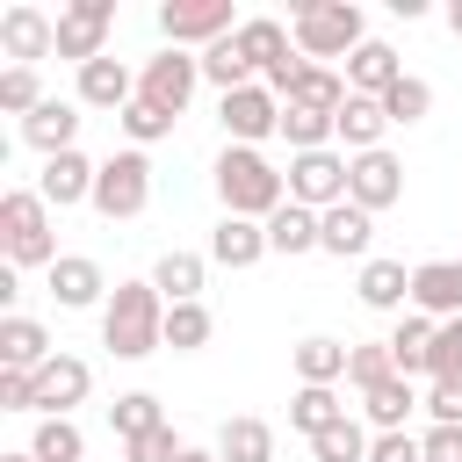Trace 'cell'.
Here are the masks:
<instances>
[{"instance_id": "cell-35", "label": "cell", "mask_w": 462, "mask_h": 462, "mask_svg": "<svg viewBox=\"0 0 462 462\" xmlns=\"http://www.w3.org/2000/svg\"><path fill=\"white\" fill-rule=\"evenodd\" d=\"M29 455H36V462H87V433H79L72 419H36Z\"/></svg>"}, {"instance_id": "cell-50", "label": "cell", "mask_w": 462, "mask_h": 462, "mask_svg": "<svg viewBox=\"0 0 462 462\" xmlns=\"http://www.w3.org/2000/svg\"><path fill=\"white\" fill-rule=\"evenodd\" d=\"M180 462H217V448H188V455H180Z\"/></svg>"}, {"instance_id": "cell-36", "label": "cell", "mask_w": 462, "mask_h": 462, "mask_svg": "<svg viewBox=\"0 0 462 462\" xmlns=\"http://www.w3.org/2000/svg\"><path fill=\"white\" fill-rule=\"evenodd\" d=\"M383 116H390V130H411V123H426V116H433V87H426L419 72H404V79L383 94Z\"/></svg>"}, {"instance_id": "cell-8", "label": "cell", "mask_w": 462, "mask_h": 462, "mask_svg": "<svg viewBox=\"0 0 462 462\" xmlns=\"http://www.w3.org/2000/svg\"><path fill=\"white\" fill-rule=\"evenodd\" d=\"M108 29H116V0H65L58 7V58H72V65L108 58Z\"/></svg>"}, {"instance_id": "cell-30", "label": "cell", "mask_w": 462, "mask_h": 462, "mask_svg": "<svg viewBox=\"0 0 462 462\" xmlns=\"http://www.w3.org/2000/svg\"><path fill=\"white\" fill-rule=\"evenodd\" d=\"M346 72H332V65H303V79L289 87V108H310V116H339L346 108Z\"/></svg>"}, {"instance_id": "cell-26", "label": "cell", "mask_w": 462, "mask_h": 462, "mask_svg": "<svg viewBox=\"0 0 462 462\" xmlns=\"http://www.w3.org/2000/svg\"><path fill=\"white\" fill-rule=\"evenodd\" d=\"M339 419H354V411L339 404V390H332V383H296V397H289V426H296L303 440L332 433Z\"/></svg>"}, {"instance_id": "cell-25", "label": "cell", "mask_w": 462, "mask_h": 462, "mask_svg": "<svg viewBox=\"0 0 462 462\" xmlns=\"http://www.w3.org/2000/svg\"><path fill=\"white\" fill-rule=\"evenodd\" d=\"M354 296H361L368 310H397V318H404V303H411V267H404V260H361Z\"/></svg>"}, {"instance_id": "cell-9", "label": "cell", "mask_w": 462, "mask_h": 462, "mask_svg": "<svg viewBox=\"0 0 462 462\" xmlns=\"http://www.w3.org/2000/svg\"><path fill=\"white\" fill-rule=\"evenodd\" d=\"M217 123H224V144H267V137H282V94H267L253 79L217 101Z\"/></svg>"}, {"instance_id": "cell-13", "label": "cell", "mask_w": 462, "mask_h": 462, "mask_svg": "<svg viewBox=\"0 0 462 462\" xmlns=\"http://www.w3.org/2000/svg\"><path fill=\"white\" fill-rule=\"evenodd\" d=\"M94 390V368L79 354H51L36 368V419H72V404H87Z\"/></svg>"}, {"instance_id": "cell-10", "label": "cell", "mask_w": 462, "mask_h": 462, "mask_svg": "<svg viewBox=\"0 0 462 462\" xmlns=\"http://www.w3.org/2000/svg\"><path fill=\"white\" fill-rule=\"evenodd\" d=\"M289 202H303V209H332V202H346V152H339V144H325V152H296V159H289Z\"/></svg>"}, {"instance_id": "cell-18", "label": "cell", "mask_w": 462, "mask_h": 462, "mask_svg": "<svg viewBox=\"0 0 462 462\" xmlns=\"http://www.w3.org/2000/svg\"><path fill=\"white\" fill-rule=\"evenodd\" d=\"M79 108H108V116H123L130 101H137V72L123 65V58H94V65H79V94H72Z\"/></svg>"}, {"instance_id": "cell-24", "label": "cell", "mask_w": 462, "mask_h": 462, "mask_svg": "<svg viewBox=\"0 0 462 462\" xmlns=\"http://www.w3.org/2000/svg\"><path fill=\"white\" fill-rule=\"evenodd\" d=\"M51 354H58V346H51V332H43L29 310H7V318H0V368H29V375H36Z\"/></svg>"}, {"instance_id": "cell-42", "label": "cell", "mask_w": 462, "mask_h": 462, "mask_svg": "<svg viewBox=\"0 0 462 462\" xmlns=\"http://www.w3.org/2000/svg\"><path fill=\"white\" fill-rule=\"evenodd\" d=\"M116 123H123V137H130V152H144V144H159V137H173V116H166V108H152V101H130V108H123Z\"/></svg>"}, {"instance_id": "cell-33", "label": "cell", "mask_w": 462, "mask_h": 462, "mask_svg": "<svg viewBox=\"0 0 462 462\" xmlns=\"http://www.w3.org/2000/svg\"><path fill=\"white\" fill-rule=\"evenodd\" d=\"M195 58H202V79H209V87H217V101H224V94H238V87H253V79H260V72H253V65H245V51H238V36H224V43H209V51H195Z\"/></svg>"}, {"instance_id": "cell-3", "label": "cell", "mask_w": 462, "mask_h": 462, "mask_svg": "<svg viewBox=\"0 0 462 462\" xmlns=\"http://www.w3.org/2000/svg\"><path fill=\"white\" fill-rule=\"evenodd\" d=\"M289 36H296V51H303L310 65L354 58V51L368 43V14H361L354 0H303V7L289 14Z\"/></svg>"}, {"instance_id": "cell-15", "label": "cell", "mask_w": 462, "mask_h": 462, "mask_svg": "<svg viewBox=\"0 0 462 462\" xmlns=\"http://www.w3.org/2000/svg\"><path fill=\"white\" fill-rule=\"evenodd\" d=\"M94 173H101V159H87V152H58V159H43V173H36V195H43L51 209L94 202Z\"/></svg>"}, {"instance_id": "cell-37", "label": "cell", "mask_w": 462, "mask_h": 462, "mask_svg": "<svg viewBox=\"0 0 462 462\" xmlns=\"http://www.w3.org/2000/svg\"><path fill=\"white\" fill-rule=\"evenodd\" d=\"M390 375H397V354H390V339H361V346L346 354V383H354L361 397H368V390H383Z\"/></svg>"}, {"instance_id": "cell-2", "label": "cell", "mask_w": 462, "mask_h": 462, "mask_svg": "<svg viewBox=\"0 0 462 462\" xmlns=\"http://www.w3.org/2000/svg\"><path fill=\"white\" fill-rule=\"evenodd\" d=\"M101 346L116 361H144V354L166 346V296L152 289V274L108 289V303H101Z\"/></svg>"}, {"instance_id": "cell-16", "label": "cell", "mask_w": 462, "mask_h": 462, "mask_svg": "<svg viewBox=\"0 0 462 462\" xmlns=\"http://www.w3.org/2000/svg\"><path fill=\"white\" fill-rule=\"evenodd\" d=\"M368 238H375V217H368L361 202L318 209V253H332V260H368Z\"/></svg>"}, {"instance_id": "cell-12", "label": "cell", "mask_w": 462, "mask_h": 462, "mask_svg": "<svg viewBox=\"0 0 462 462\" xmlns=\"http://www.w3.org/2000/svg\"><path fill=\"white\" fill-rule=\"evenodd\" d=\"M0 51H7V65H36V58H58V14H43V7L14 0V7L0 14Z\"/></svg>"}, {"instance_id": "cell-21", "label": "cell", "mask_w": 462, "mask_h": 462, "mask_svg": "<svg viewBox=\"0 0 462 462\" xmlns=\"http://www.w3.org/2000/svg\"><path fill=\"white\" fill-rule=\"evenodd\" d=\"M202 282H209V253H188V245H166L152 260V289L166 303H202Z\"/></svg>"}, {"instance_id": "cell-14", "label": "cell", "mask_w": 462, "mask_h": 462, "mask_svg": "<svg viewBox=\"0 0 462 462\" xmlns=\"http://www.w3.org/2000/svg\"><path fill=\"white\" fill-rule=\"evenodd\" d=\"M411 310L419 318H462V260H419L411 267Z\"/></svg>"}, {"instance_id": "cell-40", "label": "cell", "mask_w": 462, "mask_h": 462, "mask_svg": "<svg viewBox=\"0 0 462 462\" xmlns=\"http://www.w3.org/2000/svg\"><path fill=\"white\" fill-rule=\"evenodd\" d=\"M43 101H51V94H43L36 65H7V72H0V108H7V116H22V123H29Z\"/></svg>"}, {"instance_id": "cell-48", "label": "cell", "mask_w": 462, "mask_h": 462, "mask_svg": "<svg viewBox=\"0 0 462 462\" xmlns=\"http://www.w3.org/2000/svg\"><path fill=\"white\" fill-rule=\"evenodd\" d=\"M368 462H426V455H419V440H411V433H375Z\"/></svg>"}, {"instance_id": "cell-44", "label": "cell", "mask_w": 462, "mask_h": 462, "mask_svg": "<svg viewBox=\"0 0 462 462\" xmlns=\"http://www.w3.org/2000/svg\"><path fill=\"white\" fill-rule=\"evenodd\" d=\"M462 375V318H440L433 325V375L426 383H455Z\"/></svg>"}, {"instance_id": "cell-28", "label": "cell", "mask_w": 462, "mask_h": 462, "mask_svg": "<svg viewBox=\"0 0 462 462\" xmlns=\"http://www.w3.org/2000/svg\"><path fill=\"white\" fill-rule=\"evenodd\" d=\"M217 462H274V426L253 419V411L224 419L217 426Z\"/></svg>"}, {"instance_id": "cell-34", "label": "cell", "mask_w": 462, "mask_h": 462, "mask_svg": "<svg viewBox=\"0 0 462 462\" xmlns=\"http://www.w3.org/2000/svg\"><path fill=\"white\" fill-rule=\"evenodd\" d=\"M209 332H217L209 303H166V346H173V354H202Z\"/></svg>"}, {"instance_id": "cell-31", "label": "cell", "mask_w": 462, "mask_h": 462, "mask_svg": "<svg viewBox=\"0 0 462 462\" xmlns=\"http://www.w3.org/2000/svg\"><path fill=\"white\" fill-rule=\"evenodd\" d=\"M390 354H397V375H433V318L404 310L390 325Z\"/></svg>"}, {"instance_id": "cell-41", "label": "cell", "mask_w": 462, "mask_h": 462, "mask_svg": "<svg viewBox=\"0 0 462 462\" xmlns=\"http://www.w3.org/2000/svg\"><path fill=\"white\" fill-rule=\"evenodd\" d=\"M332 123H339V116H310V108H289V101H282V137H289V159H296V152H325V144H332Z\"/></svg>"}, {"instance_id": "cell-47", "label": "cell", "mask_w": 462, "mask_h": 462, "mask_svg": "<svg viewBox=\"0 0 462 462\" xmlns=\"http://www.w3.org/2000/svg\"><path fill=\"white\" fill-rule=\"evenodd\" d=\"M419 455L426 462H462V426H426L419 433Z\"/></svg>"}, {"instance_id": "cell-20", "label": "cell", "mask_w": 462, "mask_h": 462, "mask_svg": "<svg viewBox=\"0 0 462 462\" xmlns=\"http://www.w3.org/2000/svg\"><path fill=\"white\" fill-rule=\"evenodd\" d=\"M274 245H267V224H253V217H217V231H209V260L217 267H260Z\"/></svg>"}, {"instance_id": "cell-6", "label": "cell", "mask_w": 462, "mask_h": 462, "mask_svg": "<svg viewBox=\"0 0 462 462\" xmlns=\"http://www.w3.org/2000/svg\"><path fill=\"white\" fill-rule=\"evenodd\" d=\"M238 22L245 14H231V0H166L159 7V36L173 51H209V43L238 36Z\"/></svg>"}, {"instance_id": "cell-4", "label": "cell", "mask_w": 462, "mask_h": 462, "mask_svg": "<svg viewBox=\"0 0 462 462\" xmlns=\"http://www.w3.org/2000/svg\"><path fill=\"white\" fill-rule=\"evenodd\" d=\"M0 260L7 267H43L58 260V231H51V202L36 188H7L0 195Z\"/></svg>"}, {"instance_id": "cell-38", "label": "cell", "mask_w": 462, "mask_h": 462, "mask_svg": "<svg viewBox=\"0 0 462 462\" xmlns=\"http://www.w3.org/2000/svg\"><path fill=\"white\" fill-rule=\"evenodd\" d=\"M108 426H116V440H137V433L166 426V411H159V397H152V390H123V397L108 404Z\"/></svg>"}, {"instance_id": "cell-45", "label": "cell", "mask_w": 462, "mask_h": 462, "mask_svg": "<svg viewBox=\"0 0 462 462\" xmlns=\"http://www.w3.org/2000/svg\"><path fill=\"white\" fill-rule=\"evenodd\" d=\"M0 411H36V375L29 368H0Z\"/></svg>"}, {"instance_id": "cell-46", "label": "cell", "mask_w": 462, "mask_h": 462, "mask_svg": "<svg viewBox=\"0 0 462 462\" xmlns=\"http://www.w3.org/2000/svg\"><path fill=\"white\" fill-rule=\"evenodd\" d=\"M426 411H433V426H462V375L455 383H433L426 390Z\"/></svg>"}, {"instance_id": "cell-39", "label": "cell", "mask_w": 462, "mask_h": 462, "mask_svg": "<svg viewBox=\"0 0 462 462\" xmlns=\"http://www.w3.org/2000/svg\"><path fill=\"white\" fill-rule=\"evenodd\" d=\"M368 448H375V433H368L361 419H339L332 433L310 440V462H368Z\"/></svg>"}, {"instance_id": "cell-49", "label": "cell", "mask_w": 462, "mask_h": 462, "mask_svg": "<svg viewBox=\"0 0 462 462\" xmlns=\"http://www.w3.org/2000/svg\"><path fill=\"white\" fill-rule=\"evenodd\" d=\"M448 36H462V0H455V7H448Z\"/></svg>"}, {"instance_id": "cell-7", "label": "cell", "mask_w": 462, "mask_h": 462, "mask_svg": "<svg viewBox=\"0 0 462 462\" xmlns=\"http://www.w3.org/2000/svg\"><path fill=\"white\" fill-rule=\"evenodd\" d=\"M195 87H202V58L195 51H159V58H144V72H137V101H152V108H166L173 123L188 116V101H195Z\"/></svg>"}, {"instance_id": "cell-43", "label": "cell", "mask_w": 462, "mask_h": 462, "mask_svg": "<svg viewBox=\"0 0 462 462\" xmlns=\"http://www.w3.org/2000/svg\"><path fill=\"white\" fill-rule=\"evenodd\" d=\"M180 455H188V440H180L173 426H152V433L123 440V462H180Z\"/></svg>"}, {"instance_id": "cell-23", "label": "cell", "mask_w": 462, "mask_h": 462, "mask_svg": "<svg viewBox=\"0 0 462 462\" xmlns=\"http://www.w3.org/2000/svg\"><path fill=\"white\" fill-rule=\"evenodd\" d=\"M397 79H404V58H397L383 36H368V43L346 58V87H354V94H368V101H383Z\"/></svg>"}, {"instance_id": "cell-11", "label": "cell", "mask_w": 462, "mask_h": 462, "mask_svg": "<svg viewBox=\"0 0 462 462\" xmlns=\"http://www.w3.org/2000/svg\"><path fill=\"white\" fill-rule=\"evenodd\" d=\"M346 202H361L368 217H383V209H397L404 202V159L383 144V152H361V159H346Z\"/></svg>"}, {"instance_id": "cell-19", "label": "cell", "mask_w": 462, "mask_h": 462, "mask_svg": "<svg viewBox=\"0 0 462 462\" xmlns=\"http://www.w3.org/2000/svg\"><path fill=\"white\" fill-rule=\"evenodd\" d=\"M22 144L29 152H43V159H58V152H79V101H43L29 123H22Z\"/></svg>"}, {"instance_id": "cell-5", "label": "cell", "mask_w": 462, "mask_h": 462, "mask_svg": "<svg viewBox=\"0 0 462 462\" xmlns=\"http://www.w3.org/2000/svg\"><path fill=\"white\" fill-rule=\"evenodd\" d=\"M152 209V159L144 152H108L101 173H94V217L108 224H130Z\"/></svg>"}, {"instance_id": "cell-17", "label": "cell", "mask_w": 462, "mask_h": 462, "mask_svg": "<svg viewBox=\"0 0 462 462\" xmlns=\"http://www.w3.org/2000/svg\"><path fill=\"white\" fill-rule=\"evenodd\" d=\"M51 296H58V310H94V303H108V274H101V260H87V253H58V260H51Z\"/></svg>"}, {"instance_id": "cell-51", "label": "cell", "mask_w": 462, "mask_h": 462, "mask_svg": "<svg viewBox=\"0 0 462 462\" xmlns=\"http://www.w3.org/2000/svg\"><path fill=\"white\" fill-rule=\"evenodd\" d=\"M0 462H36V455H29V448H7V455H0Z\"/></svg>"}, {"instance_id": "cell-1", "label": "cell", "mask_w": 462, "mask_h": 462, "mask_svg": "<svg viewBox=\"0 0 462 462\" xmlns=\"http://www.w3.org/2000/svg\"><path fill=\"white\" fill-rule=\"evenodd\" d=\"M209 180H217L224 217H253V224H267V217L289 202V166H274L260 144H224L217 166H209Z\"/></svg>"}, {"instance_id": "cell-32", "label": "cell", "mask_w": 462, "mask_h": 462, "mask_svg": "<svg viewBox=\"0 0 462 462\" xmlns=\"http://www.w3.org/2000/svg\"><path fill=\"white\" fill-rule=\"evenodd\" d=\"M267 245H274L282 260H296V253H318V209H303V202H282V209L267 217Z\"/></svg>"}, {"instance_id": "cell-22", "label": "cell", "mask_w": 462, "mask_h": 462, "mask_svg": "<svg viewBox=\"0 0 462 462\" xmlns=\"http://www.w3.org/2000/svg\"><path fill=\"white\" fill-rule=\"evenodd\" d=\"M332 137H339V152H346V159H361V152H383V137H390V116H383V101H368V94H346V108H339Z\"/></svg>"}, {"instance_id": "cell-27", "label": "cell", "mask_w": 462, "mask_h": 462, "mask_svg": "<svg viewBox=\"0 0 462 462\" xmlns=\"http://www.w3.org/2000/svg\"><path fill=\"white\" fill-rule=\"evenodd\" d=\"M361 411H368V426H375V433H404V426H411V411H426V397L411 390V375H390L383 390H368V397H361Z\"/></svg>"}, {"instance_id": "cell-29", "label": "cell", "mask_w": 462, "mask_h": 462, "mask_svg": "<svg viewBox=\"0 0 462 462\" xmlns=\"http://www.w3.org/2000/svg\"><path fill=\"white\" fill-rule=\"evenodd\" d=\"M346 339H332V332H310V339H296V383H346Z\"/></svg>"}]
</instances>
